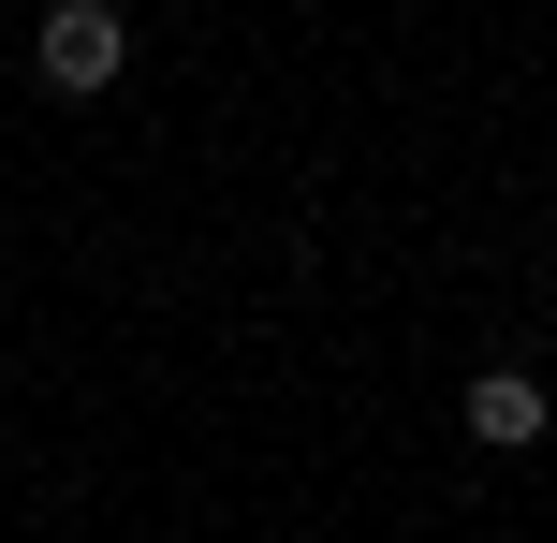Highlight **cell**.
<instances>
[{
    "instance_id": "cell-1",
    "label": "cell",
    "mask_w": 557,
    "mask_h": 543,
    "mask_svg": "<svg viewBox=\"0 0 557 543\" xmlns=\"http://www.w3.org/2000/svg\"><path fill=\"white\" fill-rule=\"evenodd\" d=\"M29 74L74 88V103H88V88H117V74H133V15H117V0H45V29H29Z\"/></svg>"
},
{
    "instance_id": "cell-2",
    "label": "cell",
    "mask_w": 557,
    "mask_h": 543,
    "mask_svg": "<svg viewBox=\"0 0 557 543\" xmlns=\"http://www.w3.org/2000/svg\"><path fill=\"white\" fill-rule=\"evenodd\" d=\"M470 441H484V456H529V441H543V368H529V353L470 368Z\"/></svg>"
}]
</instances>
